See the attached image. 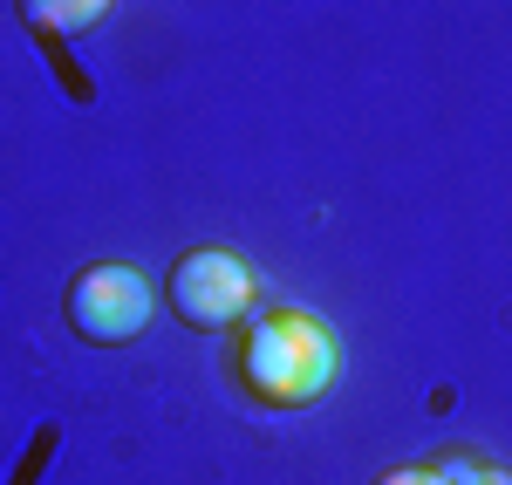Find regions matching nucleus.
Masks as SVG:
<instances>
[{
  "label": "nucleus",
  "instance_id": "7",
  "mask_svg": "<svg viewBox=\"0 0 512 485\" xmlns=\"http://www.w3.org/2000/svg\"><path fill=\"white\" fill-rule=\"evenodd\" d=\"M478 485H512V472H506V465H485V479H478Z\"/></svg>",
  "mask_w": 512,
  "mask_h": 485
},
{
  "label": "nucleus",
  "instance_id": "3",
  "mask_svg": "<svg viewBox=\"0 0 512 485\" xmlns=\"http://www.w3.org/2000/svg\"><path fill=\"white\" fill-rule=\"evenodd\" d=\"M164 294H151V281L137 274V267H123V260H96V267H82L69 294H62V315L76 328L82 342H96V349H117V342H137L151 315H158Z\"/></svg>",
  "mask_w": 512,
  "mask_h": 485
},
{
  "label": "nucleus",
  "instance_id": "2",
  "mask_svg": "<svg viewBox=\"0 0 512 485\" xmlns=\"http://www.w3.org/2000/svg\"><path fill=\"white\" fill-rule=\"evenodd\" d=\"M164 308L185 328H198V335L239 328L253 315V267L239 260L233 246H192L164 274Z\"/></svg>",
  "mask_w": 512,
  "mask_h": 485
},
{
  "label": "nucleus",
  "instance_id": "5",
  "mask_svg": "<svg viewBox=\"0 0 512 485\" xmlns=\"http://www.w3.org/2000/svg\"><path fill=\"white\" fill-rule=\"evenodd\" d=\"M437 485H478L485 479V458H472V451H444V458H431Z\"/></svg>",
  "mask_w": 512,
  "mask_h": 485
},
{
  "label": "nucleus",
  "instance_id": "4",
  "mask_svg": "<svg viewBox=\"0 0 512 485\" xmlns=\"http://www.w3.org/2000/svg\"><path fill=\"white\" fill-rule=\"evenodd\" d=\"M21 7V28L28 35H89L103 14H110V0H14Z\"/></svg>",
  "mask_w": 512,
  "mask_h": 485
},
{
  "label": "nucleus",
  "instance_id": "1",
  "mask_svg": "<svg viewBox=\"0 0 512 485\" xmlns=\"http://www.w3.org/2000/svg\"><path fill=\"white\" fill-rule=\"evenodd\" d=\"M233 376L253 404L308 410L335 390L342 349H335L328 322L301 315V308H253L239 322V342H233Z\"/></svg>",
  "mask_w": 512,
  "mask_h": 485
},
{
  "label": "nucleus",
  "instance_id": "6",
  "mask_svg": "<svg viewBox=\"0 0 512 485\" xmlns=\"http://www.w3.org/2000/svg\"><path fill=\"white\" fill-rule=\"evenodd\" d=\"M376 485H437V472H431V465H390Z\"/></svg>",
  "mask_w": 512,
  "mask_h": 485
}]
</instances>
